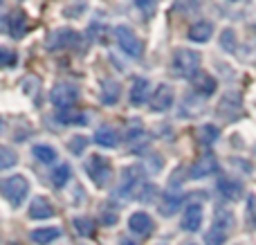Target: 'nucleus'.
I'll return each mask as SVG.
<instances>
[{"label":"nucleus","mask_w":256,"mask_h":245,"mask_svg":"<svg viewBox=\"0 0 256 245\" xmlns=\"http://www.w3.org/2000/svg\"><path fill=\"white\" fill-rule=\"evenodd\" d=\"M32 156L38 162H43V164H52V162H56L58 153L52 144H34V146H32Z\"/></svg>","instance_id":"a211bd4d"},{"label":"nucleus","mask_w":256,"mask_h":245,"mask_svg":"<svg viewBox=\"0 0 256 245\" xmlns=\"http://www.w3.org/2000/svg\"><path fill=\"white\" fill-rule=\"evenodd\" d=\"M186 245H191V243H186Z\"/></svg>","instance_id":"e433bc0d"},{"label":"nucleus","mask_w":256,"mask_h":245,"mask_svg":"<svg viewBox=\"0 0 256 245\" xmlns=\"http://www.w3.org/2000/svg\"><path fill=\"white\" fill-rule=\"evenodd\" d=\"M117 99H120V86L110 79L104 81L102 84V102L106 104V106H112V104H117Z\"/></svg>","instance_id":"aec40b11"},{"label":"nucleus","mask_w":256,"mask_h":245,"mask_svg":"<svg viewBox=\"0 0 256 245\" xmlns=\"http://www.w3.org/2000/svg\"><path fill=\"white\" fill-rule=\"evenodd\" d=\"M216 138H218V128L216 126H202L200 128V140L202 142H207V144H212V142H216Z\"/></svg>","instance_id":"c85d7f7f"},{"label":"nucleus","mask_w":256,"mask_h":245,"mask_svg":"<svg viewBox=\"0 0 256 245\" xmlns=\"http://www.w3.org/2000/svg\"><path fill=\"white\" fill-rule=\"evenodd\" d=\"M200 68V54L196 50L180 48L173 54V72L178 76H194Z\"/></svg>","instance_id":"f03ea898"},{"label":"nucleus","mask_w":256,"mask_h":245,"mask_svg":"<svg viewBox=\"0 0 256 245\" xmlns=\"http://www.w3.org/2000/svg\"><path fill=\"white\" fill-rule=\"evenodd\" d=\"M74 230L81 234V236H90V234L94 232V225L90 218H86V216H76L74 218Z\"/></svg>","instance_id":"a878e982"},{"label":"nucleus","mask_w":256,"mask_h":245,"mask_svg":"<svg viewBox=\"0 0 256 245\" xmlns=\"http://www.w3.org/2000/svg\"><path fill=\"white\" fill-rule=\"evenodd\" d=\"M14 164H16V153L9 146H0V171L12 169Z\"/></svg>","instance_id":"b1692460"},{"label":"nucleus","mask_w":256,"mask_h":245,"mask_svg":"<svg viewBox=\"0 0 256 245\" xmlns=\"http://www.w3.org/2000/svg\"><path fill=\"white\" fill-rule=\"evenodd\" d=\"M148 79H144V76H137L135 81H132L130 86V92H128V99H130L132 106H142V104L148 99Z\"/></svg>","instance_id":"ddd939ff"},{"label":"nucleus","mask_w":256,"mask_h":245,"mask_svg":"<svg viewBox=\"0 0 256 245\" xmlns=\"http://www.w3.org/2000/svg\"><path fill=\"white\" fill-rule=\"evenodd\" d=\"M48 48L50 50H66V48H76L81 43V36L76 30L72 27H58L50 34V40H48Z\"/></svg>","instance_id":"0eeeda50"},{"label":"nucleus","mask_w":256,"mask_h":245,"mask_svg":"<svg viewBox=\"0 0 256 245\" xmlns=\"http://www.w3.org/2000/svg\"><path fill=\"white\" fill-rule=\"evenodd\" d=\"M50 99H52V104L56 108L68 110V108H72L76 104V99H79V88H76L74 84H70V81H61V84H56L52 88Z\"/></svg>","instance_id":"20e7f679"},{"label":"nucleus","mask_w":256,"mask_h":245,"mask_svg":"<svg viewBox=\"0 0 256 245\" xmlns=\"http://www.w3.org/2000/svg\"><path fill=\"white\" fill-rule=\"evenodd\" d=\"M142 182H144V171L140 166H126L122 171V180H120V196L124 198H130L135 196L137 192L142 189Z\"/></svg>","instance_id":"423d86ee"},{"label":"nucleus","mask_w":256,"mask_h":245,"mask_svg":"<svg viewBox=\"0 0 256 245\" xmlns=\"http://www.w3.org/2000/svg\"><path fill=\"white\" fill-rule=\"evenodd\" d=\"M232 2H238V0H232Z\"/></svg>","instance_id":"c9c22d12"},{"label":"nucleus","mask_w":256,"mask_h":245,"mask_svg":"<svg viewBox=\"0 0 256 245\" xmlns=\"http://www.w3.org/2000/svg\"><path fill=\"white\" fill-rule=\"evenodd\" d=\"M7 27H9V34H12L14 38H20V36L27 32V18H25V12L16 9V12H14L12 16H9Z\"/></svg>","instance_id":"dca6fc26"},{"label":"nucleus","mask_w":256,"mask_h":245,"mask_svg":"<svg viewBox=\"0 0 256 245\" xmlns=\"http://www.w3.org/2000/svg\"><path fill=\"white\" fill-rule=\"evenodd\" d=\"M128 230H130L132 234H137V236H148V234L153 232V218H150L146 212H135V214H130V218H128Z\"/></svg>","instance_id":"9b49d317"},{"label":"nucleus","mask_w":256,"mask_h":245,"mask_svg":"<svg viewBox=\"0 0 256 245\" xmlns=\"http://www.w3.org/2000/svg\"><path fill=\"white\" fill-rule=\"evenodd\" d=\"M58 236H61V230L58 228H38V230H32V234H30L32 241L38 245H50L52 241H56Z\"/></svg>","instance_id":"f3484780"},{"label":"nucleus","mask_w":256,"mask_h":245,"mask_svg":"<svg viewBox=\"0 0 256 245\" xmlns=\"http://www.w3.org/2000/svg\"><path fill=\"white\" fill-rule=\"evenodd\" d=\"M0 128H2V120H0Z\"/></svg>","instance_id":"f704fd0d"},{"label":"nucleus","mask_w":256,"mask_h":245,"mask_svg":"<svg viewBox=\"0 0 256 245\" xmlns=\"http://www.w3.org/2000/svg\"><path fill=\"white\" fill-rule=\"evenodd\" d=\"M212 34H214V27H212V22H207V20H200L189 27V38L194 40V43H207V40L212 38Z\"/></svg>","instance_id":"2eb2a0df"},{"label":"nucleus","mask_w":256,"mask_h":245,"mask_svg":"<svg viewBox=\"0 0 256 245\" xmlns=\"http://www.w3.org/2000/svg\"><path fill=\"white\" fill-rule=\"evenodd\" d=\"M18 63V54H16V50H12V48H0V66L2 68H12V66H16Z\"/></svg>","instance_id":"393cba45"},{"label":"nucleus","mask_w":256,"mask_h":245,"mask_svg":"<svg viewBox=\"0 0 256 245\" xmlns=\"http://www.w3.org/2000/svg\"><path fill=\"white\" fill-rule=\"evenodd\" d=\"M225 241H227V228H222L220 223H216L204 234V243L207 245H225Z\"/></svg>","instance_id":"5701e85b"},{"label":"nucleus","mask_w":256,"mask_h":245,"mask_svg":"<svg viewBox=\"0 0 256 245\" xmlns=\"http://www.w3.org/2000/svg\"><path fill=\"white\" fill-rule=\"evenodd\" d=\"M86 174L97 187H106V182L110 180V162L99 153H92L86 160Z\"/></svg>","instance_id":"7ed1b4c3"},{"label":"nucleus","mask_w":256,"mask_h":245,"mask_svg":"<svg viewBox=\"0 0 256 245\" xmlns=\"http://www.w3.org/2000/svg\"><path fill=\"white\" fill-rule=\"evenodd\" d=\"M102 218H104V223H106V225H112V223H115V220H117V214H115V212H108V214H106V212H104V216H102Z\"/></svg>","instance_id":"2f4dec72"},{"label":"nucleus","mask_w":256,"mask_h":245,"mask_svg":"<svg viewBox=\"0 0 256 245\" xmlns=\"http://www.w3.org/2000/svg\"><path fill=\"white\" fill-rule=\"evenodd\" d=\"M7 27V14H4V7H0V30Z\"/></svg>","instance_id":"473e14b6"},{"label":"nucleus","mask_w":256,"mask_h":245,"mask_svg":"<svg viewBox=\"0 0 256 245\" xmlns=\"http://www.w3.org/2000/svg\"><path fill=\"white\" fill-rule=\"evenodd\" d=\"M58 122H63V124H88V117L84 115V112H79V115H58Z\"/></svg>","instance_id":"7c9ffc66"},{"label":"nucleus","mask_w":256,"mask_h":245,"mask_svg":"<svg viewBox=\"0 0 256 245\" xmlns=\"http://www.w3.org/2000/svg\"><path fill=\"white\" fill-rule=\"evenodd\" d=\"M120 245H137L135 241H130V238H124V241H122Z\"/></svg>","instance_id":"72a5a7b5"},{"label":"nucleus","mask_w":256,"mask_h":245,"mask_svg":"<svg viewBox=\"0 0 256 245\" xmlns=\"http://www.w3.org/2000/svg\"><path fill=\"white\" fill-rule=\"evenodd\" d=\"M200 225H202V207L198 202L189 205L184 210V216H182V230L186 232H198Z\"/></svg>","instance_id":"f8f14e48"},{"label":"nucleus","mask_w":256,"mask_h":245,"mask_svg":"<svg viewBox=\"0 0 256 245\" xmlns=\"http://www.w3.org/2000/svg\"><path fill=\"white\" fill-rule=\"evenodd\" d=\"M94 142L104 148H115L117 144H120V135H117V130L110 128V126H102V128H97V133H94Z\"/></svg>","instance_id":"4468645a"},{"label":"nucleus","mask_w":256,"mask_h":245,"mask_svg":"<svg viewBox=\"0 0 256 245\" xmlns=\"http://www.w3.org/2000/svg\"><path fill=\"white\" fill-rule=\"evenodd\" d=\"M180 202H182L180 196H166V198H164V205H162V214L164 216L176 214L178 207H180Z\"/></svg>","instance_id":"bb28decb"},{"label":"nucleus","mask_w":256,"mask_h":245,"mask_svg":"<svg viewBox=\"0 0 256 245\" xmlns=\"http://www.w3.org/2000/svg\"><path fill=\"white\" fill-rule=\"evenodd\" d=\"M70 178H72V169H70V164H58L56 169L50 174V180H52V184L56 189H63L68 182H70Z\"/></svg>","instance_id":"6ab92c4d"},{"label":"nucleus","mask_w":256,"mask_h":245,"mask_svg":"<svg viewBox=\"0 0 256 245\" xmlns=\"http://www.w3.org/2000/svg\"><path fill=\"white\" fill-rule=\"evenodd\" d=\"M218 189H220V194L225 198H230V200H236V198L240 196V184L236 182V180L220 178V180H218Z\"/></svg>","instance_id":"4be33fe9"},{"label":"nucleus","mask_w":256,"mask_h":245,"mask_svg":"<svg viewBox=\"0 0 256 245\" xmlns=\"http://www.w3.org/2000/svg\"><path fill=\"white\" fill-rule=\"evenodd\" d=\"M173 106V88L166 84H162L150 97V110L155 112H164Z\"/></svg>","instance_id":"9d476101"},{"label":"nucleus","mask_w":256,"mask_h":245,"mask_svg":"<svg viewBox=\"0 0 256 245\" xmlns=\"http://www.w3.org/2000/svg\"><path fill=\"white\" fill-rule=\"evenodd\" d=\"M115 38H117V45L132 58H140L142 52H144V45L142 40L137 38V34L130 30L128 25H117L115 27Z\"/></svg>","instance_id":"39448f33"},{"label":"nucleus","mask_w":256,"mask_h":245,"mask_svg":"<svg viewBox=\"0 0 256 245\" xmlns=\"http://www.w3.org/2000/svg\"><path fill=\"white\" fill-rule=\"evenodd\" d=\"M194 86L200 94H207V97L216 92V79H214L212 74H198L194 79Z\"/></svg>","instance_id":"412c9836"},{"label":"nucleus","mask_w":256,"mask_h":245,"mask_svg":"<svg viewBox=\"0 0 256 245\" xmlns=\"http://www.w3.org/2000/svg\"><path fill=\"white\" fill-rule=\"evenodd\" d=\"M220 45L227 50V52H234V45H236L234 43V32H232V30L222 32V34H220Z\"/></svg>","instance_id":"c756f323"},{"label":"nucleus","mask_w":256,"mask_h":245,"mask_svg":"<svg viewBox=\"0 0 256 245\" xmlns=\"http://www.w3.org/2000/svg\"><path fill=\"white\" fill-rule=\"evenodd\" d=\"M68 146H70V151L74 153V156H79V153H84V148L88 146V140H86L84 135H74V138L68 142Z\"/></svg>","instance_id":"cd10ccee"},{"label":"nucleus","mask_w":256,"mask_h":245,"mask_svg":"<svg viewBox=\"0 0 256 245\" xmlns=\"http://www.w3.org/2000/svg\"><path fill=\"white\" fill-rule=\"evenodd\" d=\"M2 194H4L9 205L20 207L22 202H25V198L30 196V180L20 174L12 176V178H7L2 182Z\"/></svg>","instance_id":"f257e3e1"},{"label":"nucleus","mask_w":256,"mask_h":245,"mask_svg":"<svg viewBox=\"0 0 256 245\" xmlns=\"http://www.w3.org/2000/svg\"><path fill=\"white\" fill-rule=\"evenodd\" d=\"M216 171H218V162H216V158H214L212 153H204V156L200 158V160L196 162L194 166H191L189 176H191L194 180H202V178H207V176L216 174Z\"/></svg>","instance_id":"1a4fd4ad"},{"label":"nucleus","mask_w":256,"mask_h":245,"mask_svg":"<svg viewBox=\"0 0 256 245\" xmlns=\"http://www.w3.org/2000/svg\"><path fill=\"white\" fill-rule=\"evenodd\" d=\"M30 218L32 220H48V218H52L56 212H54V205L48 200L45 196H36L34 200L30 202Z\"/></svg>","instance_id":"6e6552de"}]
</instances>
